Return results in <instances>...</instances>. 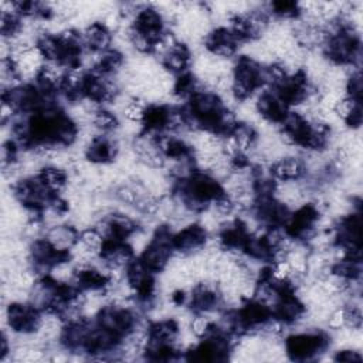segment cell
<instances>
[{
  "label": "cell",
  "instance_id": "23",
  "mask_svg": "<svg viewBox=\"0 0 363 363\" xmlns=\"http://www.w3.org/2000/svg\"><path fill=\"white\" fill-rule=\"evenodd\" d=\"M345 96L354 101L362 102V74L360 68H353L347 78L345 79Z\"/></svg>",
  "mask_w": 363,
  "mask_h": 363
},
{
  "label": "cell",
  "instance_id": "7",
  "mask_svg": "<svg viewBox=\"0 0 363 363\" xmlns=\"http://www.w3.org/2000/svg\"><path fill=\"white\" fill-rule=\"evenodd\" d=\"M203 47L217 60H230L237 55L241 43L227 26H217L206 31Z\"/></svg>",
  "mask_w": 363,
  "mask_h": 363
},
{
  "label": "cell",
  "instance_id": "8",
  "mask_svg": "<svg viewBox=\"0 0 363 363\" xmlns=\"http://www.w3.org/2000/svg\"><path fill=\"white\" fill-rule=\"evenodd\" d=\"M71 282L82 294H106L113 284V274L91 264H81L74 268Z\"/></svg>",
  "mask_w": 363,
  "mask_h": 363
},
{
  "label": "cell",
  "instance_id": "19",
  "mask_svg": "<svg viewBox=\"0 0 363 363\" xmlns=\"http://www.w3.org/2000/svg\"><path fill=\"white\" fill-rule=\"evenodd\" d=\"M41 183L54 194H61L68 186V173L64 167L57 164H48L41 167L37 173Z\"/></svg>",
  "mask_w": 363,
  "mask_h": 363
},
{
  "label": "cell",
  "instance_id": "5",
  "mask_svg": "<svg viewBox=\"0 0 363 363\" xmlns=\"http://www.w3.org/2000/svg\"><path fill=\"white\" fill-rule=\"evenodd\" d=\"M44 312L33 302L13 301L6 308V322L9 329L21 336L38 333L44 325Z\"/></svg>",
  "mask_w": 363,
  "mask_h": 363
},
{
  "label": "cell",
  "instance_id": "14",
  "mask_svg": "<svg viewBox=\"0 0 363 363\" xmlns=\"http://www.w3.org/2000/svg\"><path fill=\"white\" fill-rule=\"evenodd\" d=\"M254 106H255V111L259 115V118H262L268 123H271V125L274 123L277 126L285 119V116L291 111L278 98V95L269 88H264L257 94Z\"/></svg>",
  "mask_w": 363,
  "mask_h": 363
},
{
  "label": "cell",
  "instance_id": "9",
  "mask_svg": "<svg viewBox=\"0 0 363 363\" xmlns=\"http://www.w3.org/2000/svg\"><path fill=\"white\" fill-rule=\"evenodd\" d=\"M251 230L248 224L237 217L233 220L225 221L217 233V242L218 247L227 252H234V254H241L250 235Z\"/></svg>",
  "mask_w": 363,
  "mask_h": 363
},
{
  "label": "cell",
  "instance_id": "24",
  "mask_svg": "<svg viewBox=\"0 0 363 363\" xmlns=\"http://www.w3.org/2000/svg\"><path fill=\"white\" fill-rule=\"evenodd\" d=\"M362 359H363V356L360 354V352L357 349H353V347H346V349L336 350L335 354H333L335 362L352 363V362H362Z\"/></svg>",
  "mask_w": 363,
  "mask_h": 363
},
{
  "label": "cell",
  "instance_id": "22",
  "mask_svg": "<svg viewBox=\"0 0 363 363\" xmlns=\"http://www.w3.org/2000/svg\"><path fill=\"white\" fill-rule=\"evenodd\" d=\"M265 7L269 17L278 20H299L305 14L302 4L296 1H271Z\"/></svg>",
  "mask_w": 363,
  "mask_h": 363
},
{
  "label": "cell",
  "instance_id": "12",
  "mask_svg": "<svg viewBox=\"0 0 363 363\" xmlns=\"http://www.w3.org/2000/svg\"><path fill=\"white\" fill-rule=\"evenodd\" d=\"M160 65L167 74H172L174 77L184 74L190 71L193 64V54L190 47L184 43L176 38L172 44H169L162 52H160Z\"/></svg>",
  "mask_w": 363,
  "mask_h": 363
},
{
  "label": "cell",
  "instance_id": "10",
  "mask_svg": "<svg viewBox=\"0 0 363 363\" xmlns=\"http://www.w3.org/2000/svg\"><path fill=\"white\" fill-rule=\"evenodd\" d=\"M208 241V231L200 223H189L179 231L173 233L174 252L182 255H193L201 251Z\"/></svg>",
  "mask_w": 363,
  "mask_h": 363
},
{
  "label": "cell",
  "instance_id": "1",
  "mask_svg": "<svg viewBox=\"0 0 363 363\" xmlns=\"http://www.w3.org/2000/svg\"><path fill=\"white\" fill-rule=\"evenodd\" d=\"M267 86L265 64L251 55H237L230 69V94L245 102Z\"/></svg>",
  "mask_w": 363,
  "mask_h": 363
},
{
  "label": "cell",
  "instance_id": "3",
  "mask_svg": "<svg viewBox=\"0 0 363 363\" xmlns=\"http://www.w3.org/2000/svg\"><path fill=\"white\" fill-rule=\"evenodd\" d=\"M322 210L316 203L308 201L291 211L289 220L282 228L284 235L298 245H306L316 238Z\"/></svg>",
  "mask_w": 363,
  "mask_h": 363
},
{
  "label": "cell",
  "instance_id": "21",
  "mask_svg": "<svg viewBox=\"0 0 363 363\" xmlns=\"http://www.w3.org/2000/svg\"><path fill=\"white\" fill-rule=\"evenodd\" d=\"M91 123L99 133L111 135L119 128V118L105 106H95L91 111Z\"/></svg>",
  "mask_w": 363,
  "mask_h": 363
},
{
  "label": "cell",
  "instance_id": "4",
  "mask_svg": "<svg viewBox=\"0 0 363 363\" xmlns=\"http://www.w3.org/2000/svg\"><path fill=\"white\" fill-rule=\"evenodd\" d=\"M173 230L170 228L169 224H160L155 228L150 240L142 250V252L138 255L140 262L153 274H160L163 272L174 252L173 247Z\"/></svg>",
  "mask_w": 363,
  "mask_h": 363
},
{
  "label": "cell",
  "instance_id": "11",
  "mask_svg": "<svg viewBox=\"0 0 363 363\" xmlns=\"http://www.w3.org/2000/svg\"><path fill=\"white\" fill-rule=\"evenodd\" d=\"M268 173L277 183H298L308 174V163L299 156H281L272 160Z\"/></svg>",
  "mask_w": 363,
  "mask_h": 363
},
{
  "label": "cell",
  "instance_id": "15",
  "mask_svg": "<svg viewBox=\"0 0 363 363\" xmlns=\"http://www.w3.org/2000/svg\"><path fill=\"white\" fill-rule=\"evenodd\" d=\"M179 336H180V325L174 318H163V319L152 320L147 323L145 329L143 346L176 343Z\"/></svg>",
  "mask_w": 363,
  "mask_h": 363
},
{
  "label": "cell",
  "instance_id": "17",
  "mask_svg": "<svg viewBox=\"0 0 363 363\" xmlns=\"http://www.w3.org/2000/svg\"><path fill=\"white\" fill-rule=\"evenodd\" d=\"M81 231L72 224H57L51 225L44 237L57 248L64 251H74L79 242Z\"/></svg>",
  "mask_w": 363,
  "mask_h": 363
},
{
  "label": "cell",
  "instance_id": "2",
  "mask_svg": "<svg viewBox=\"0 0 363 363\" xmlns=\"http://www.w3.org/2000/svg\"><path fill=\"white\" fill-rule=\"evenodd\" d=\"M330 343V335L322 329L295 332L285 337L284 352L292 362H311L326 353Z\"/></svg>",
  "mask_w": 363,
  "mask_h": 363
},
{
  "label": "cell",
  "instance_id": "6",
  "mask_svg": "<svg viewBox=\"0 0 363 363\" xmlns=\"http://www.w3.org/2000/svg\"><path fill=\"white\" fill-rule=\"evenodd\" d=\"M224 296L216 284L201 281L191 286L189 291L187 308L193 315H208L223 309Z\"/></svg>",
  "mask_w": 363,
  "mask_h": 363
},
{
  "label": "cell",
  "instance_id": "13",
  "mask_svg": "<svg viewBox=\"0 0 363 363\" xmlns=\"http://www.w3.org/2000/svg\"><path fill=\"white\" fill-rule=\"evenodd\" d=\"M119 147L116 140L111 135L98 133L89 139L85 146L84 155L91 164L105 166L116 160Z\"/></svg>",
  "mask_w": 363,
  "mask_h": 363
},
{
  "label": "cell",
  "instance_id": "16",
  "mask_svg": "<svg viewBox=\"0 0 363 363\" xmlns=\"http://www.w3.org/2000/svg\"><path fill=\"white\" fill-rule=\"evenodd\" d=\"M82 41L85 45V50L91 54H99L108 48H111L113 33L108 23L102 20H95L89 23L82 31Z\"/></svg>",
  "mask_w": 363,
  "mask_h": 363
},
{
  "label": "cell",
  "instance_id": "20",
  "mask_svg": "<svg viewBox=\"0 0 363 363\" xmlns=\"http://www.w3.org/2000/svg\"><path fill=\"white\" fill-rule=\"evenodd\" d=\"M203 86H206L204 81H201L194 72L187 71L184 74H180V75L174 77V81H173L172 88H170V92L177 99L186 102L197 91H200Z\"/></svg>",
  "mask_w": 363,
  "mask_h": 363
},
{
  "label": "cell",
  "instance_id": "18",
  "mask_svg": "<svg viewBox=\"0 0 363 363\" xmlns=\"http://www.w3.org/2000/svg\"><path fill=\"white\" fill-rule=\"evenodd\" d=\"M125 67V54L118 48H108L99 54L89 69L105 75V77H116Z\"/></svg>",
  "mask_w": 363,
  "mask_h": 363
}]
</instances>
